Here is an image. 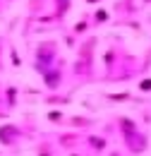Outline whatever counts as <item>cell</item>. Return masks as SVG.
Here are the masks:
<instances>
[{
    "label": "cell",
    "mask_w": 151,
    "mask_h": 156,
    "mask_svg": "<svg viewBox=\"0 0 151 156\" xmlns=\"http://www.w3.org/2000/svg\"><path fill=\"white\" fill-rule=\"evenodd\" d=\"M67 5H70V0H58V15H65Z\"/></svg>",
    "instance_id": "6da1fadb"
},
{
    "label": "cell",
    "mask_w": 151,
    "mask_h": 156,
    "mask_svg": "<svg viewBox=\"0 0 151 156\" xmlns=\"http://www.w3.org/2000/svg\"><path fill=\"white\" fill-rule=\"evenodd\" d=\"M86 2H98V0H86Z\"/></svg>",
    "instance_id": "7a4b0ae2"
}]
</instances>
